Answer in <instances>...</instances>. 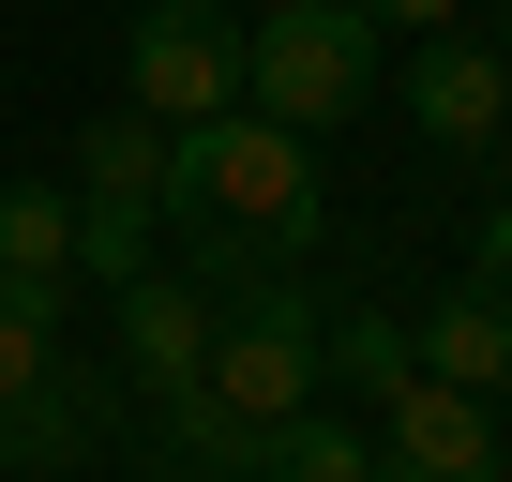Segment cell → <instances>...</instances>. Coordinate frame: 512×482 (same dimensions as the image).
I'll use <instances>...</instances> for the list:
<instances>
[{
  "label": "cell",
  "instance_id": "cell-1",
  "mask_svg": "<svg viewBox=\"0 0 512 482\" xmlns=\"http://www.w3.org/2000/svg\"><path fill=\"white\" fill-rule=\"evenodd\" d=\"M151 241H181V272H196V287H241V272H287V257H317V136L256 121V106L181 121V136H166Z\"/></svg>",
  "mask_w": 512,
  "mask_h": 482
},
{
  "label": "cell",
  "instance_id": "cell-2",
  "mask_svg": "<svg viewBox=\"0 0 512 482\" xmlns=\"http://www.w3.org/2000/svg\"><path fill=\"white\" fill-rule=\"evenodd\" d=\"M362 91H377V16H362V0L241 16V106H256V121H287V136H332Z\"/></svg>",
  "mask_w": 512,
  "mask_h": 482
},
{
  "label": "cell",
  "instance_id": "cell-3",
  "mask_svg": "<svg viewBox=\"0 0 512 482\" xmlns=\"http://www.w3.org/2000/svg\"><path fill=\"white\" fill-rule=\"evenodd\" d=\"M196 392L241 407V422H302V407H317V287H287V272L211 287V362H196Z\"/></svg>",
  "mask_w": 512,
  "mask_h": 482
},
{
  "label": "cell",
  "instance_id": "cell-4",
  "mask_svg": "<svg viewBox=\"0 0 512 482\" xmlns=\"http://www.w3.org/2000/svg\"><path fill=\"white\" fill-rule=\"evenodd\" d=\"M151 196H166V121L106 106L76 136V272L91 287H136L151 272Z\"/></svg>",
  "mask_w": 512,
  "mask_h": 482
},
{
  "label": "cell",
  "instance_id": "cell-5",
  "mask_svg": "<svg viewBox=\"0 0 512 482\" xmlns=\"http://www.w3.org/2000/svg\"><path fill=\"white\" fill-rule=\"evenodd\" d=\"M121 76H136V121H226L241 106V16L226 0H151L136 16V46H121Z\"/></svg>",
  "mask_w": 512,
  "mask_h": 482
},
{
  "label": "cell",
  "instance_id": "cell-6",
  "mask_svg": "<svg viewBox=\"0 0 512 482\" xmlns=\"http://www.w3.org/2000/svg\"><path fill=\"white\" fill-rule=\"evenodd\" d=\"M377 482H497V407L452 377H377Z\"/></svg>",
  "mask_w": 512,
  "mask_h": 482
},
{
  "label": "cell",
  "instance_id": "cell-7",
  "mask_svg": "<svg viewBox=\"0 0 512 482\" xmlns=\"http://www.w3.org/2000/svg\"><path fill=\"white\" fill-rule=\"evenodd\" d=\"M407 121H422L437 151H497V121H512V61H497L482 31H422V46H407Z\"/></svg>",
  "mask_w": 512,
  "mask_h": 482
},
{
  "label": "cell",
  "instance_id": "cell-8",
  "mask_svg": "<svg viewBox=\"0 0 512 482\" xmlns=\"http://www.w3.org/2000/svg\"><path fill=\"white\" fill-rule=\"evenodd\" d=\"M196 362H211V287L151 257V272L121 287V377H136L151 407H181V392H196Z\"/></svg>",
  "mask_w": 512,
  "mask_h": 482
},
{
  "label": "cell",
  "instance_id": "cell-9",
  "mask_svg": "<svg viewBox=\"0 0 512 482\" xmlns=\"http://www.w3.org/2000/svg\"><path fill=\"white\" fill-rule=\"evenodd\" d=\"M407 362L497 407V392H512V287H497V272H467V287H437V302L407 317Z\"/></svg>",
  "mask_w": 512,
  "mask_h": 482
},
{
  "label": "cell",
  "instance_id": "cell-10",
  "mask_svg": "<svg viewBox=\"0 0 512 482\" xmlns=\"http://www.w3.org/2000/svg\"><path fill=\"white\" fill-rule=\"evenodd\" d=\"M121 437V392L91 377V362H61V377H31V392H0V467H91Z\"/></svg>",
  "mask_w": 512,
  "mask_h": 482
},
{
  "label": "cell",
  "instance_id": "cell-11",
  "mask_svg": "<svg viewBox=\"0 0 512 482\" xmlns=\"http://www.w3.org/2000/svg\"><path fill=\"white\" fill-rule=\"evenodd\" d=\"M0 287L76 302V196L61 181H0Z\"/></svg>",
  "mask_w": 512,
  "mask_h": 482
},
{
  "label": "cell",
  "instance_id": "cell-12",
  "mask_svg": "<svg viewBox=\"0 0 512 482\" xmlns=\"http://www.w3.org/2000/svg\"><path fill=\"white\" fill-rule=\"evenodd\" d=\"M256 482H377V437H347L332 407H302V422H272V467Z\"/></svg>",
  "mask_w": 512,
  "mask_h": 482
},
{
  "label": "cell",
  "instance_id": "cell-13",
  "mask_svg": "<svg viewBox=\"0 0 512 482\" xmlns=\"http://www.w3.org/2000/svg\"><path fill=\"white\" fill-rule=\"evenodd\" d=\"M61 317H76V302H31V287H0V392L61 377Z\"/></svg>",
  "mask_w": 512,
  "mask_h": 482
},
{
  "label": "cell",
  "instance_id": "cell-14",
  "mask_svg": "<svg viewBox=\"0 0 512 482\" xmlns=\"http://www.w3.org/2000/svg\"><path fill=\"white\" fill-rule=\"evenodd\" d=\"M317 362H347L377 392V377H407V317H317Z\"/></svg>",
  "mask_w": 512,
  "mask_h": 482
},
{
  "label": "cell",
  "instance_id": "cell-15",
  "mask_svg": "<svg viewBox=\"0 0 512 482\" xmlns=\"http://www.w3.org/2000/svg\"><path fill=\"white\" fill-rule=\"evenodd\" d=\"M377 31H467V0H362Z\"/></svg>",
  "mask_w": 512,
  "mask_h": 482
},
{
  "label": "cell",
  "instance_id": "cell-16",
  "mask_svg": "<svg viewBox=\"0 0 512 482\" xmlns=\"http://www.w3.org/2000/svg\"><path fill=\"white\" fill-rule=\"evenodd\" d=\"M482 272L512 287V181H497V211H482Z\"/></svg>",
  "mask_w": 512,
  "mask_h": 482
},
{
  "label": "cell",
  "instance_id": "cell-17",
  "mask_svg": "<svg viewBox=\"0 0 512 482\" xmlns=\"http://www.w3.org/2000/svg\"><path fill=\"white\" fill-rule=\"evenodd\" d=\"M226 16H302V0H226Z\"/></svg>",
  "mask_w": 512,
  "mask_h": 482
},
{
  "label": "cell",
  "instance_id": "cell-18",
  "mask_svg": "<svg viewBox=\"0 0 512 482\" xmlns=\"http://www.w3.org/2000/svg\"><path fill=\"white\" fill-rule=\"evenodd\" d=\"M497 61H512V0H497Z\"/></svg>",
  "mask_w": 512,
  "mask_h": 482
}]
</instances>
